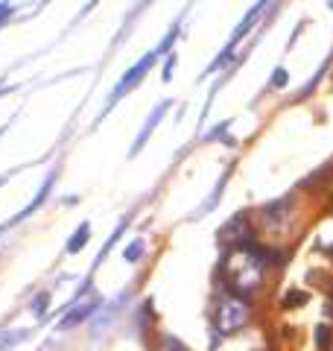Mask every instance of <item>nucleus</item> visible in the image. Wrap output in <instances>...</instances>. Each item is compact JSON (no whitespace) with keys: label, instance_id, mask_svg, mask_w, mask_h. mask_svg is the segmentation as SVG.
Instances as JSON below:
<instances>
[{"label":"nucleus","instance_id":"7ed1b4c3","mask_svg":"<svg viewBox=\"0 0 333 351\" xmlns=\"http://www.w3.org/2000/svg\"><path fill=\"white\" fill-rule=\"evenodd\" d=\"M217 237H219V246H222V249H231V246L243 243V240H251V237H254L251 214H249V211H237L225 226L219 228Z\"/></svg>","mask_w":333,"mask_h":351},{"label":"nucleus","instance_id":"412c9836","mask_svg":"<svg viewBox=\"0 0 333 351\" xmlns=\"http://www.w3.org/2000/svg\"><path fill=\"white\" fill-rule=\"evenodd\" d=\"M286 85H290V71H286L284 64H278V68L272 71V76H269V88H275V91H284Z\"/></svg>","mask_w":333,"mask_h":351},{"label":"nucleus","instance_id":"2eb2a0df","mask_svg":"<svg viewBox=\"0 0 333 351\" xmlns=\"http://www.w3.org/2000/svg\"><path fill=\"white\" fill-rule=\"evenodd\" d=\"M50 302H53L50 290H41V293H36V295H32V302H29V311H32V316H36L38 322H44V319H47Z\"/></svg>","mask_w":333,"mask_h":351},{"label":"nucleus","instance_id":"9b49d317","mask_svg":"<svg viewBox=\"0 0 333 351\" xmlns=\"http://www.w3.org/2000/svg\"><path fill=\"white\" fill-rule=\"evenodd\" d=\"M129 219H132V214H126L123 219H120V223H117V228H114V232H111V237L106 240V246H103V249H99V252H97V258H94V269H97V267H99V263H103V261L108 258V252H111V249H114V243H117V240H120V234H123V228L129 226ZM94 269H91V276H94Z\"/></svg>","mask_w":333,"mask_h":351},{"label":"nucleus","instance_id":"aec40b11","mask_svg":"<svg viewBox=\"0 0 333 351\" xmlns=\"http://www.w3.org/2000/svg\"><path fill=\"white\" fill-rule=\"evenodd\" d=\"M143 255H147V243L138 237V240H129V243L123 246V261L126 263H138Z\"/></svg>","mask_w":333,"mask_h":351},{"label":"nucleus","instance_id":"f3484780","mask_svg":"<svg viewBox=\"0 0 333 351\" xmlns=\"http://www.w3.org/2000/svg\"><path fill=\"white\" fill-rule=\"evenodd\" d=\"M24 339H29L27 328H9V331H0V351L15 348V346L24 343Z\"/></svg>","mask_w":333,"mask_h":351},{"label":"nucleus","instance_id":"0eeeda50","mask_svg":"<svg viewBox=\"0 0 333 351\" xmlns=\"http://www.w3.org/2000/svg\"><path fill=\"white\" fill-rule=\"evenodd\" d=\"M266 9H272L269 3H258V6H251L249 9V12H246V18H243L240 21V24L234 27V32H231V41L225 44V47H222V50H228V53H237V47H240V41L243 38H246L249 36V32L254 29V24H258V21L263 18V12H266Z\"/></svg>","mask_w":333,"mask_h":351},{"label":"nucleus","instance_id":"39448f33","mask_svg":"<svg viewBox=\"0 0 333 351\" xmlns=\"http://www.w3.org/2000/svg\"><path fill=\"white\" fill-rule=\"evenodd\" d=\"M170 106H173V100H161L158 106H155L152 108V112L147 114V120H143V126H140V132H138V138L135 141H132V147H129V158H135L138 156V152L143 149V147H147V141H149V135H152V132L155 129H158V123H161V120H164V114L166 112H170Z\"/></svg>","mask_w":333,"mask_h":351},{"label":"nucleus","instance_id":"dca6fc26","mask_svg":"<svg viewBox=\"0 0 333 351\" xmlns=\"http://www.w3.org/2000/svg\"><path fill=\"white\" fill-rule=\"evenodd\" d=\"M228 126H231V120H222V123H217L210 132H205L202 141L205 144H210V141H222V144H228V147H237V141L228 135Z\"/></svg>","mask_w":333,"mask_h":351},{"label":"nucleus","instance_id":"f03ea898","mask_svg":"<svg viewBox=\"0 0 333 351\" xmlns=\"http://www.w3.org/2000/svg\"><path fill=\"white\" fill-rule=\"evenodd\" d=\"M161 56H158V53H155V50H149V53H143V56L135 62V64H132V68L123 73V76H120V82L114 85V91H111L108 94V100H106V108H103V112H99V117H97V123H99V120H103L108 112H111V108H114L120 100H123V97L129 94V91H135V88L143 82V76H147L149 71H152V64L155 62H158Z\"/></svg>","mask_w":333,"mask_h":351},{"label":"nucleus","instance_id":"a211bd4d","mask_svg":"<svg viewBox=\"0 0 333 351\" xmlns=\"http://www.w3.org/2000/svg\"><path fill=\"white\" fill-rule=\"evenodd\" d=\"M313 339H316V351H333V325L319 322L313 331Z\"/></svg>","mask_w":333,"mask_h":351},{"label":"nucleus","instance_id":"4468645a","mask_svg":"<svg viewBox=\"0 0 333 351\" xmlns=\"http://www.w3.org/2000/svg\"><path fill=\"white\" fill-rule=\"evenodd\" d=\"M310 302V293L301 287H290L281 295V311H293V307H304Z\"/></svg>","mask_w":333,"mask_h":351},{"label":"nucleus","instance_id":"20e7f679","mask_svg":"<svg viewBox=\"0 0 333 351\" xmlns=\"http://www.w3.org/2000/svg\"><path fill=\"white\" fill-rule=\"evenodd\" d=\"M103 307V299L99 295H88V302H79V304H71L68 311H64V316L59 322H56V331H73V328H79V325H85V322H91L94 316H97V311Z\"/></svg>","mask_w":333,"mask_h":351},{"label":"nucleus","instance_id":"9d476101","mask_svg":"<svg viewBox=\"0 0 333 351\" xmlns=\"http://www.w3.org/2000/svg\"><path fill=\"white\" fill-rule=\"evenodd\" d=\"M228 176H231V167L225 170V173H222V179L217 182V188L214 191H210V196H208V202L205 205H199L196 208V211L190 214V219H199V217H208L210 211H214V208L219 205V196H222V191H225V184H228Z\"/></svg>","mask_w":333,"mask_h":351},{"label":"nucleus","instance_id":"423d86ee","mask_svg":"<svg viewBox=\"0 0 333 351\" xmlns=\"http://www.w3.org/2000/svg\"><path fill=\"white\" fill-rule=\"evenodd\" d=\"M293 208H295L293 196H281V199H272V202L260 205V217H263L260 226H266V228H281L286 219H290Z\"/></svg>","mask_w":333,"mask_h":351},{"label":"nucleus","instance_id":"6ab92c4d","mask_svg":"<svg viewBox=\"0 0 333 351\" xmlns=\"http://www.w3.org/2000/svg\"><path fill=\"white\" fill-rule=\"evenodd\" d=\"M179 32H182V18H179V21H173V27L166 29V36L161 38L158 47H155V53H158V56H170V53H173L170 47H173V41L179 38Z\"/></svg>","mask_w":333,"mask_h":351},{"label":"nucleus","instance_id":"f257e3e1","mask_svg":"<svg viewBox=\"0 0 333 351\" xmlns=\"http://www.w3.org/2000/svg\"><path fill=\"white\" fill-rule=\"evenodd\" d=\"M251 302L254 299H243L234 293H219V302L210 313V325H214V348L219 346L222 337H231L243 331L251 322Z\"/></svg>","mask_w":333,"mask_h":351},{"label":"nucleus","instance_id":"ddd939ff","mask_svg":"<svg viewBox=\"0 0 333 351\" xmlns=\"http://www.w3.org/2000/svg\"><path fill=\"white\" fill-rule=\"evenodd\" d=\"M330 62H333V53H330V56L325 59V64H321V68H319V71H316L313 76H310V82H307V85L301 88V91H298V97H295L293 103H301V100H307V97L316 91V88L321 85V80H325V73H328V68H330Z\"/></svg>","mask_w":333,"mask_h":351},{"label":"nucleus","instance_id":"5701e85b","mask_svg":"<svg viewBox=\"0 0 333 351\" xmlns=\"http://www.w3.org/2000/svg\"><path fill=\"white\" fill-rule=\"evenodd\" d=\"M161 351H190V348H187L184 343H182V339H175V337H161Z\"/></svg>","mask_w":333,"mask_h":351},{"label":"nucleus","instance_id":"4be33fe9","mask_svg":"<svg viewBox=\"0 0 333 351\" xmlns=\"http://www.w3.org/2000/svg\"><path fill=\"white\" fill-rule=\"evenodd\" d=\"M175 62H179V53H170V56H164V68H161V80H164V82H170V80H173Z\"/></svg>","mask_w":333,"mask_h":351},{"label":"nucleus","instance_id":"b1692460","mask_svg":"<svg viewBox=\"0 0 333 351\" xmlns=\"http://www.w3.org/2000/svg\"><path fill=\"white\" fill-rule=\"evenodd\" d=\"M12 12H15V6H9V3H0V24H3L6 18H12Z\"/></svg>","mask_w":333,"mask_h":351},{"label":"nucleus","instance_id":"f8f14e48","mask_svg":"<svg viewBox=\"0 0 333 351\" xmlns=\"http://www.w3.org/2000/svg\"><path fill=\"white\" fill-rule=\"evenodd\" d=\"M328 182H333V161L321 164L319 170H313L301 184H298V188H321V184H328Z\"/></svg>","mask_w":333,"mask_h":351},{"label":"nucleus","instance_id":"6e6552de","mask_svg":"<svg viewBox=\"0 0 333 351\" xmlns=\"http://www.w3.org/2000/svg\"><path fill=\"white\" fill-rule=\"evenodd\" d=\"M152 322H155V302L152 299H143L140 307L135 311V316H132V331H135L138 337H143Z\"/></svg>","mask_w":333,"mask_h":351},{"label":"nucleus","instance_id":"1a4fd4ad","mask_svg":"<svg viewBox=\"0 0 333 351\" xmlns=\"http://www.w3.org/2000/svg\"><path fill=\"white\" fill-rule=\"evenodd\" d=\"M88 240H91V223H79L76 226V232L68 237V243H64V255H79V252L88 246Z\"/></svg>","mask_w":333,"mask_h":351},{"label":"nucleus","instance_id":"393cba45","mask_svg":"<svg viewBox=\"0 0 333 351\" xmlns=\"http://www.w3.org/2000/svg\"><path fill=\"white\" fill-rule=\"evenodd\" d=\"M328 6H330V9H333V0H330V3H328Z\"/></svg>","mask_w":333,"mask_h":351}]
</instances>
